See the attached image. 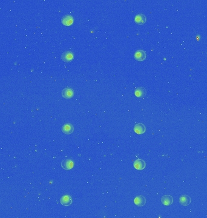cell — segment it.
<instances>
[{
    "instance_id": "6da1fadb",
    "label": "cell",
    "mask_w": 207,
    "mask_h": 218,
    "mask_svg": "<svg viewBox=\"0 0 207 218\" xmlns=\"http://www.w3.org/2000/svg\"><path fill=\"white\" fill-rule=\"evenodd\" d=\"M73 200L70 195H64L60 199V203L63 206H70L72 205Z\"/></svg>"
},
{
    "instance_id": "7a4b0ae2",
    "label": "cell",
    "mask_w": 207,
    "mask_h": 218,
    "mask_svg": "<svg viewBox=\"0 0 207 218\" xmlns=\"http://www.w3.org/2000/svg\"><path fill=\"white\" fill-rule=\"evenodd\" d=\"M133 166L135 169L137 170H142L145 168L146 164L144 160L141 159H137L134 162Z\"/></svg>"
},
{
    "instance_id": "3957f363",
    "label": "cell",
    "mask_w": 207,
    "mask_h": 218,
    "mask_svg": "<svg viewBox=\"0 0 207 218\" xmlns=\"http://www.w3.org/2000/svg\"><path fill=\"white\" fill-rule=\"evenodd\" d=\"M146 53L145 51L142 50H137V51L134 54V58L136 61H143L146 58Z\"/></svg>"
},
{
    "instance_id": "277c9868",
    "label": "cell",
    "mask_w": 207,
    "mask_h": 218,
    "mask_svg": "<svg viewBox=\"0 0 207 218\" xmlns=\"http://www.w3.org/2000/svg\"><path fill=\"white\" fill-rule=\"evenodd\" d=\"M134 203L137 207H143L146 204V199L142 195L137 196L134 199Z\"/></svg>"
},
{
    "instance_id": "5b68a950",
    "label": "cell",
    "mask_w": 207,
    "mask_h": 218,
    "mask_svg": "<svg viewBox=\"0 0 207 218\" xmlns=\"http://www.w3.org/2000/svg\"><path fill=\"white\" fill-rule=\"evenodd\" d=\"M62 168L65 170H70L73 169V162L71 159H65L61 162Z\"/></svg>"
},
{
    "instance_id": "8992f818",
    "label": "cell",
    "mask_w": 207,
    "mask_h": 218,
    "mask_svg": "<svg viewBox=\"0 0 207 218\" xmlns=\"http://www.w3.org/2000/svg\"><path fill=\"white\" fill-rule=\"evenodd\" d=\"M74 95V92L70 87H66L62 91V96L64 98L70 99L72 98Z\"/></svg>"
},
{
    "instance_id": "52a82bcc",
    "label": "cell",
    "mask_w": 207,
    "mask_h": 218,
    "mask_svg": "<svg viewBox=\"0 0 207 218\" xmlns=\"http://www.w3.org/2000/svg\"><path fill=\"white\" fill-rule=\"evenodd\" d=\"M134 132L138 135H142L144 134L146 131V127L144 124L139 123V124H136L134 126L133 128Z\"/></svg>"
},
{
    "instance_id": "ba28073f",
    "label": "cell",
    "mask_w": 207,
    "mask_h": 218,
    "mask_svg": "<svg viewBox=\"0 0 207 218\" xmlns=\"http://www.w3.org/2000/svg\"><path fill=\"white\" fill-rule=\"evenodd\" d=\"M173 197L171 195H165L161 198V203L165 206H170L173 203Z\"/></svg>"
},
{
    "instance_id": "9c48e42d",
    "label": "cell",
    "mask_w": 207,
    "mask_h": 218,
    "mask_svg": "<svg viewBox=\"0 0 207 218\" xmlns=\"http://www.w3.org/2000/svg\"><path fill=\"white\" fill-rule=\"evenodd\" d=\"M61 23H62L63 25L65 26H71L73 23V16L71 15H69L64 16L61 20Z\"/></svg>"
},
{
    "instance_id": "30bf717a",
    "label": "cell",
    "mask_w": 207,
    "mask_h": 218,
    "mask_svg": "<svg viewBox=\"0 0 207 218\" xmlns=\"http://www.w3.org/2000/svg\"><path fill=\"white\" fill-rule=\"evenodd\" d=\"M62 131L66 135H70V134H72L73 132L74 127L72 124L67 123L63 125L62 127Z\"/></svg>"
},
{
    "instance_id": "8fae6325",
    "label": "cell",
    "mask_w": 207,
    "mask_h": 218,
    "mask_svg": "<svg viewBox=\"0 0 207 218\" xmlns=\"http://www.w3.org/2000/svg\"><path fill=\"white\" fill-rule=\"evenodd\" d=\"M61 58L65 62H71L73 59V54L70 51L65 52L61 55Z\"/></svg>"
},
{
    "instance_id": "7c38bea8",
    "label": "cell",
    "mask_w": 207,
    "mask_h": 218,
    "mask_svg": "<svg viewBox=\"0 0 207 218\" xmlns=\"http://www.w3.org/2000/svg\"><path fill=\"white\" fill-rule=\"evenodd\" d=\"M191 197L188 195H182L179 197V203L183 206H188L191 203Z\"/></svg>"
},
{
    "instance_id": "4fadbf2b",
    "label": "cell",
    "mask_w": 207,
    "mask_h": 218,
    "mask_svg": "<svg viewBox=\"0 0 207 218\" xmlns=\"http://www.w3.org/2000/svg\"><path fill=\"white\" fill-rule=\"evenodd\" d=\"M134 21L139 25L144 24L146 22V16L144 14H138L135 16Z\"/></svg>"
},
{
    "instance_id": "5bb4252c",
    "label": "cell",
    "mask_w": 207,
    "mask_h": 218,
    "mask_svg": "<svg viewBox=\"0 0 207 218\" xmlns=\"http://www.w3.org/2000/svg\"><path fill=\"white\" fill-rule=\"evenodd\" d=\"M147 94V91L144 87H137L135 89L134 95L136 97L142 98L144 97Z\"/></svg>"
}]
</instances>
